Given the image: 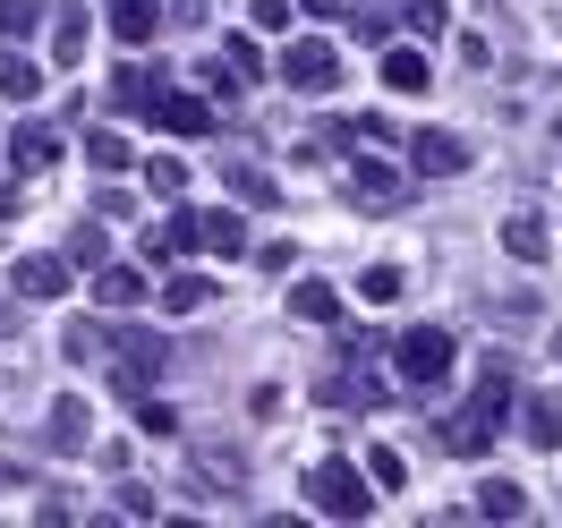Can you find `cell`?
<instances>
[{
	"label": "cell",
	"instance_id": "obj_1",
	"mask_svg": "<svg viewBox=\"0 0 562 528\" xmlns=\"http://www.w3.org/2000/svg\"><path fill=\"white\" fill-rule=\"evenodd\" d=\"M452 358H460L452 324H409V333L392 341V367H401V384H418V392L443 384V375H452Z\"/></svg>",
	"mask_w": 562,
	"mask_h": 528
},
{
	"label": "cell",
	"instance_id": "obj_2",
	"mask_svg": "<svg viewBox=\"0 0 562 528\" xmlns=\"http://www.w3.org/2000/svg\"><path fill=\"white\" fill-rule=\"evenodd\" d=\"M307 503L333 512V520H367V512H375V478H358L350 460H316V469H307Z\"/></svg>",
	"mask_w": 562,
	"mask_h": 528
},
{
	"label": "cell",
	"instance_id": "obj_3",
	"mask_svg": "<svg viewBox=\"0 0 562 528\" xmlns=\"http://www.w3.org/2000/svg\"><path fill=\"white\" fill-rule=\"evenodd\" d=\"M145 120L162 128V137H213V111H205V94H179L171 77L154 69V86H145Z\"/></svg>",
	"mask_w": 562,
	"mask_h": 528
},
{
	"label": "cell",
	"instance_id": "obj_4",
	"mask_svg": "<svg viewBox=\"0 0 562 528\" xmlns=\"http://www.w3.org/2000/svg\"><path fill=\"white\" fill-rule=\"evenodd\" d=\"M111 350H120V392H154V375L171 367L162 333H111Z\"/></svg>",
	"mask_w": 562,
	"mask_h": 528
},
{
	"label": "cell",
	"instance_id": "obj_5",
	"mask_svg": "<svg viewBox=\"0 0 562 528\" xmlns=\"http://www.w3.org/2000/svg\"><path fill=\"white\" fill-rule=\"evenodd\" d=\"M281 77H290L299 94H324V86L341 77V52H333V43H290V52H281Z\"/></svg>",
	"mask_w": 562,
	"mask_h": 528
},
{
	"label": "cell",
	"instance_id": "obj_6",
	"mask_svg": "<svg viewBox=\"0 0 562 528\" xmlns=\"http://www.w3.org/2000/svg\"><path fill=\"white\" fill-rule=\"evenodd\" d=\"M9 290H18V299H69V256H18V265H9Z\"/></svg>",
	"mask_w": 562,
	"mask_h": 528
},
{
	"label": "cell",
	"instance_id": "obj_7",
	"mask_svg": "<svg viewBox=\"0 0 562 528\" xmlns=\"http://www.w3.org/2000/svg\"><path fill=\"white\" fill-rule=\"evenodd\" d=\"M409 162H418L426 179H452V171H469V145H460L452 128H418V137H409Z\"/></svg>",
	"mask_w": 562,
	"mask_h": 528
},
{
	"label": "cell",
	"instance_id": "obj_8",
	"mask_svg": "<svg viewBox=\"0 0 562 528\" xmlns=\"http://www.w3.org/2000/svg\"><path fill=\"white\" fill-rule=\"evenodd\" d=\"M350 196H358V213L409 205V188H401V171H392V162H358V171H350Z\"/></svg>",
	"mask_w": 562,
	"mask_h": 528
},
{
	"label": "cell",
	"instance_id": "obj_9",
	"mask_svg": "<svg viewBox=\"0 0 562 528\" xmlns=\"http://www.w3.org/2000/svg\"><path fill=\"white\" fill-rule=\"evenodd\" d=\"M154 26H162V0H111V35L128 43V52L154 43Z\"/></svg>",
	"mask_w": 562,
	"mask_h": 528
},
{
	"label": "cell",
	"instance_id": "obj_10",
	"mask_svg": "<svg viewBox=\"0 0 562 528\" xmlns=\"http://www.w3.org/2000/svg\"><path fill=\"white\" fill-rule=\"evenodd\" d=\"M9 162H18V171H52V162H60V137H52L43 120H26V128L9 137Z\"/></svg>",
	"mask_w": 562,
	"mask_h": 528
},
{
	"label": "cell",
	"instance_id": "obj_11",
	"mask_svg": "<svg viewBox=\"0 0 562 528\" xmlns=\"http://www.w3.org/2000/svg\"><path fill=\"white\" fill-rule=\"evenodd\" d=\"M520 435L537 443V452H554V443H562V401H554V392H537V401L520 409Z\"/></svg>",
	"mask_w": 562,
	"mask_h": 528
},
{
	"label": "cell",
	"instance_id": "obj_12",
	"mask_svg": "<svg viewBox=\"0 0 562 528\" xmlns=\"http://www.w3.org/2000/svg\"><path fill=\"white\" fill-rule=\"evenodd\" d=\"M196 247H213V256H247V222H239V213H196Z\"/></svg>",
	"mask_w": 562,
	"mask_h": 528
},
{
	"label": "cell",
	"instance_id": "obj_13",
	"mask_svg": "<svg viewBox=\"0 0 562 528\" xmlns=\"http://www.w3.org/2000/svg\"><path fill=\"white\" fill-rule=\"evenodd\" d=\"M94 299H103V307H137L145 273H137V265H94Z\"/></svg>",
	"mask_w": 562,
	"mask_h": 528
},
{
	"label": "cell",
	"instance_id": "obj_14",
	"mask_svg": "<svg viewBox=\"0 0 562 528\" xmlns=\"http://www.w3.org/2000/svg\"><path fill=\"white\" fill-rule=\"evenodd\" d=\"M290 316L299 324H341V290L333 282H299L290 290Z\"/></svg>",
	"mask_w": 562,
	"mask_h": 528
},
{
	"label": "cell",
	"instance_id": "obj_15",
	"mask_svg": "<svg viewBox=\"0 0 562 528\" xmlns=\"http://www.w3.org/2000/svg\"><path fill=\"white\" fill-rule=\"evenodd\" d=\"M86 26H94V18H86L77 0H60V9H52V52H60V69H69L77 52H86Z\"/></svg>",
	"mask_w": 562,
	"mask_h": 528
},
{
	"label": "cell",
	"instance_id": "obj_16",
	"mask_svg": "<svg viewBox=\"0 0 562 528\" xmlns=\"http://www.w3.org/2000/svg\"><path fill=\"white\" fill-rule=\"evenodd\" d=\"M426 77H435V69H426L409 43H392V52H384V86H392V94H426Z\"/></svg>",
	"mask_w": 562,
	"mask_h": 528
},
{
	"label": "cell",
	"instance_id": "obj_17",
	"mask_svg": "<svg viewBox=\"0 0 562 528\" xmlns=\"http://www.w3.org/2000/svg\"><path fill=\"white\" fill-rule=\"evenodd\" d=\"M0 94H9V103H35L43 94V69L26 60V52H0Z\"/></svg>",
	"mask_w": 562,
	"mask_h": 528
},
{
	"label": "cell",
	"instance_id": "obj_18",
	"mask_svg": "<svg viewBox=\"0 0 562 528\" xmlns=\"http://www.w3.org/2000/svg\"><path fill=\"white\" fill-rule=\"evenodd\" d=\"M503 247H512L520 265H546V222H537V213H512V222H503Z\"/></svg>",
	"mask_w": 562,
	"mask_h": 528
},
{
	"label": "cell",
	"instance_id": "obj_19",
	"mask_svg": "<svg viewBox=\"0 0 562 528\" xmlns=\"http://www.w3.org/2000/svg\"><path fill=\"white\" fill-rule=\"evenodd\" d=\"M443 443H452L460 460H486V443H494V418H486V409H477V418H452V426H443Z\"/></svg>",
	"mask_w": 562,
	"mask_h": 528
},
{
	"label": "cell",
	"instance_id": "obj_20",
	"mask_svg": "<svg viewBox=\"0 0 562 528\" xmlns=\"http://www.w3.org/2000/svg\"><path fill=\"white\" fill-rule=\"evenodd\" d=\"M477 512H486V520H520V512H528V494L512 486V478H486V486H477Z\"/></svg>",
	"mask_w": 562,
	"mask_h": 528
},
{
	"label": "cell",
	"instance_id": "obj_21",
	"mask_svg": "<svg viewBox=\"0 0 562 528\" xmlns=\"http://www.w3.org/2000/svg\"><path fill=\"white\" fill-rule=\"evenodd\" d=\"M162 307H171V316H196V307H213V282H196V273H171V282H162Z\"/></svg>",
	"mask_w": 562,
	"mask_h": 528
},
{
	"label": "cell",
	"instance_id": "obj_22",
	"mask_svg": "<svg viewBox=\"0 0 562 528\" xmlns=\"http://www.w3.org/2000/svg\"><path fill=\"white\" fill-rule=\"evenodd\" d=\"M52 443H60V452H77V443H86V401H52Z\"/></svg>",
	"mask_w": 562,
	"mask_h": 528
},
{
	"label": "cell",
	"instance_id": "obj_23",
	"mask_svg": "<svg viewBox=\"0 0 562 528\" xmlns=\"http://www.w3.org/2000/svg\"><path fill=\"white\" fill-rule=\"evenodd\" d=\"M86 162H94V171H128V137H120V128H94V137H86Z\"/></svg>",
	"mask_w": 562,
	"mask_h": 528
},
{
	"label": "cell",
	"instance_id": "obj_24",
	"mask_svg": "<svg viewBox=\"0 0 562 528\" xmlns=\"http://www.w3.org/2000/svg\"><path fill=\"white\" fill-rule=\"evenodd\" d=\"M358 299L392 307V299H401V265H367V273H358Z\"/></svg>",
	"mask_w": 562,
	"mask_h": 528
},
{
	"label": "cell",
	"instance_id": "obj_25",
	"mask_svg": "<svg viewBox=\"0 0 562 528\" xmlns=\"http://www.w3.org/2000/svg\"><path fill=\"white\" fill-rule=\"evenodd\" d=\"M222 52H231V69H239L247 86L265 77V43H256V26H247V35H231V43H222Z\"/></svg>",
	"mask_w": 562,
	"mask_h": 528
},
{
	"label": "cell",
	"instance_id": "obj_26",
	"mask_svg": "<svg viewBox=\"0 0 562 528\" xmlns=\"http://www.w3.org/2000/svg\"><path fill=\"white\" fill-rule=\"evenodd\" d=\"M43 18H52V0H0V35H26Z\"/></svg>",
	"mask_w": 562,
	"mask_h": 528
},
{
	"label": "cell",
	"instance_id": "obj_27",
	"mask_svg": "<svg viewBox=\"0 0 562 528\" xmlns=\"http://www.w3.org/2000/svg\"><path fill=\"white\" fill-rule=\"evenodd\" d=\"M290 18H299V0H247V26H256V35H281Z\"/></svg>",
	"mask_w": 562,
	"mask_h": 528
},
{
	"label": "cell",
	"instance_id": "obj_28",
	"mask_svg": "<svg viewBox=\"0 0 562 528\" xmlns=\"http://www.w3.org/2000/svg\"><path fill=\"white\" fill-rule=\"evenodd\" d=\"M367 478H375V486H409V460L392 452V443H375V452H367Z\"/></svg>",
	"mask_w": 562,
	"mask_h": 528
},
{
	"label": "cell",
	"instance_id": "obj_29",
	"mask_svg": "<svg viewBox=\"0 0 562 528\" xmlns=\"http://www.w3.org/2000/svg\"><path fill=\"white\" fill-rule=\"evenodd\" d=\"M145 86H154V69H120V77H111V103H120V111H145Z\"/></svg>",
	"mask_w": 562,
	"mask_h": 528
},
{
	"label": "cell",
	"instance_id": "obj_30",
	"mask_svg": "<svg viewBox=\"0 0 562 528\" xmlns=\"http://www.w3.org/2000/svg\"><path fill=\"white\" fill-rule=\"evenodd\" d=\"M145 188H154V196H179V188H188V171H179L171 154H154V162H145Z\"/></svg>",
	"mask_w": 562,
	"mask_h": 528
},
{
	"label": "cell",
	"instance_id": "obj_31",
	"mask_svg": "<svg viewBox=\"0 0 562 528\" xmlns=\"http://www.w3.org/2000/svg\"><path fill=\"white\" fill-rule=\"evenodd\" d=\"M231 188H239V205H273V196H281L273 179H256L247 162H231Z\"/></svg>",
	"mask_w": 562,
	"mask_h": 528
},
{
	"label": "cell",
	"instance_id": "obj_32",
	"mask_svg": "<svg viewBox=\"0 0 562 528\" xmlns=\"http://www.w3.org/2000/svg\"><path fill=\"white\" fill-rule=\"evenodd\" d=\"M196 86H213V94H247V77L231 69V60H196Z\"/></svg>",
	"mask_w": 562,
	"mask_h": 528
},
{
	"label": "cell",
	"instance_id": "obj_33",
	"mask_svg": "<svg viewBox=\"0 0 562 528\" xmlns=\"http://www.w3.org/2000/svg\"><path fill=\"white\" fill-rule=\"evenodd\" d=\"M69 265H103V231H94V222L69 231Z\"/></svg>",
	"mask_w": 562,
	"mask_h": 528
},
{
	"label": "cell",
	"instance_id": "obj_34",
	"mask_svg": "<svg viewBox=\"0 0 562 528\" xmlns=\"http://www.w3.org/2000/svg\"><path fill=\"white\" fill-rule=\"evenodd\" d=\"M409 35H443V0H409Z\"/></svg>",
	"mask_w": 562,
	"mask_h": 528
},
{
	"label": "cell",
	"instance_id": "obj_35",
	"mask_svg": "<svg viewBox=\"0 0 562 528\" xmlns=\"http://www.w3.org/2000/svg\"><path fill=\"white\" fill-rule=\"evenodd\" d=\"M256 265H265V273H290V265H299V247H290V239H265V247H256Z\"/></svg>",
	"mask_w": 562,
	"mask_h": 528
},
{
	"label": "cell",
	"instance_id": "obj_36",
	"mask_svg": "<svg viewBox=\"0 0 562 528\" xmlns=\"http://www.w3.org/2000/svg\"><path fill=\"white\" fill-rule=\"evenodd\" d=\"M299 9H307V18H333V9H341V0H299Z\"/></svg>",
	"mask_w": 562,
	"mask_h": 528
},
{
	"label": "cell",
	"instance_id": "obj_37",
	"mask_svg": "<svg viewBox=\"0 0 562 528\" xmlns=\"http://www.w3.org/2000/svg\"><path fill=\"white\" fill-rule=\"evenodd\" d=\"M9 333H18V307H9V299H0V341H9Z\"/></svg>",
	"mask_w": 562,
	"mask_h": 528
},
{
	"label": "cell",
	"instance_id": "obj_38",
	"mask_svg": "<svg viewBox=\"0 0 562 528\" xmlns=\"http://www.w3.org/2000/svg\"><path fill=\"white\" fill-rule=\"evenodd\" d=\"M554 358H562V333H554Z\"/></svg>",
	"mask_w": 562,
	"mask_h": 528
}]
</instances>
